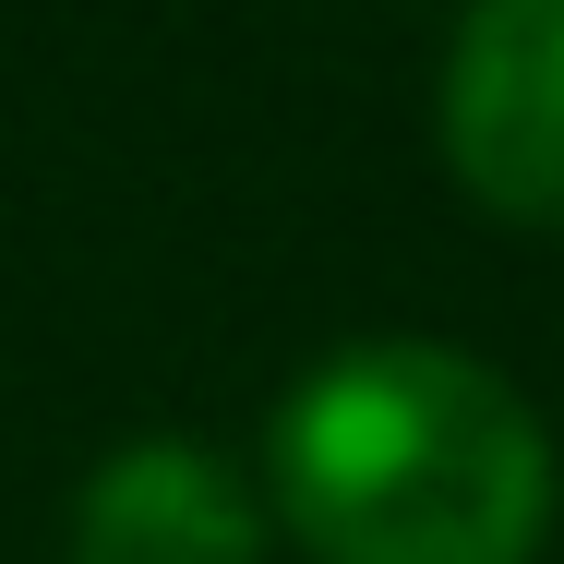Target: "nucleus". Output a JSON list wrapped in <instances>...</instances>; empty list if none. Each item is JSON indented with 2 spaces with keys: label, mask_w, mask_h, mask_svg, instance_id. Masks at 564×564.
Instances as JSON below:
<instances>
[{
  "label": "nucleus",
  "mask_w": 564,
  "mask_h": 564,
  "mask_svg": "<svg viewBox=\"0 0 564 564\" xmlns=\"http://www.w3.org/2000/svg\"><path fill=\"white\" fill-rule=\"evenodd\" d=\"M276 529L313 564H541L553 433L541 409L445 337H360L313 360L276 409Z\"/></svg>",
  "instance_id": "1"
},
{
  "label": "nucleus",
  "mask_w": 564,
  "mask_h": 564,
  "mask_svg": "<svg viewBox=\"0 0 564 564\" xmlns=\"http://www.w3.org/2000/svg\"><path fill=\"white\" fill-rule=\"evenodd\" d=\"M445 169L468 205L564 228V0H468L445 48Z\"/></svg>",
  "instance_id": "2"
},
{
  "label": "nucleus",
  "mask_w": 564,
  "mask_h": 564,
  "mask_svg": "<svg viewBox=\"0 0 564 564\" xmlns=\"http://www.w3.org/2000/svg\"><path fill=\"white\" fill-rule=\"evenodd\" d=\"M264 492L193 433H144L97 456L73 492V564H264Z\"/></svg>",
  "instance_id": "3"
}]
</instances>
